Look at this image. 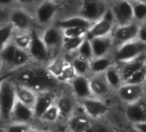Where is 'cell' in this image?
<instances>
[{
    "label": "cell",
    "mask_w": 146,
    "mask_h": 132,
    "mask_svg": "<svg viewBox=\"0 0 146 132\" xmlns=\"http://www.w3.org/2000/svg\"><path fill=\"white\" fill-rule=\"evenodd\" d=\"M143 53H146V43L137 38L114 48L112 54L115 63H120L132 60Z\"/></svg>",
    "instance_id": "1"
},
{
    "label": "cell",
    "mask_w": 146,
    "mask_h": 132,
    "mask_svg": "<svg viewBox=\"0 0 146 132\" xmlns=\"http://www.w3.org/2000/svg\"><path fill=\"white\" fill-rule=\"evenodd\" d=\"M17 102L15 85L6 80L0 86V117L9 120Z\"/></svg>",
    "instance_id": "2"
},
{
    "label": "cell",
    "mask_w": 146,
    "mask_h": 132,
    "mask_svg": "<svg viewBox=\"0 0 146 132\" xmlns=\"http://www.w3.org/2000/svg\"><path fill=\"white\" fill-rule=\"evenodd\" d=\"M108 6L113 15L115 25H126L134 22L132 7L129 0H114L108 3Z\"/></svg>",
    "instance_id": "3"
},
{
    "label": "cell",
    "mask_w": 146,
    "mask_h": 132,
    "mask_svg": "<svg viewBox=\"0 0 146 132\" xmlns=\"http://www.w3.org/2000/svg\"><path fill=\"white\" fill-rule=\"evenodd\" d=\"M115 26V21L113 15L109 8L106 11L102 17L94 23L90 29L87 31L85 38L91 40L93 38L103 37L111 35Z\"/></svg>",
    "instance_id": "4"
},
{
    "label": "cell",
    "mask_w": 146,
    "mask_h": 132,
    "mask_svg": "<svg viewBox=\"0 0 146 132\" xmlns=\"http://www.w3.org/2000/svg\"><path fill=\"white\" fill-rule=\"evenodd\" d=\"M115 92L124 105H130L137 102L145 96L146 83L140 85L124 83Z\"/></svg>",
    "instance_id": "5"
},
{
    "label": "cell",
    "mask_w": 146,
    "mask_h": 132,
    "mask_svg": "<svg viewBox=\"0 0 146 132\" xmlns=\"http://www.w3.org/2000/svg\"><path fill=\"white\" fill-rule=\"evenodd\" d=\"M81 105L85 115L95 120L101 119L110 112V107L106 102L94 97L81 100Z\"/></svg>",
    "instance_id": "6"
},
{
    "label": "cell",
    "mask_w": 146,
    "mask_h": 132,
    "mask_svg": "<svg viewBox=\"0 0 146 132\" xmlns=\"http://www.w3.org/2000/svg\"><path fill=\"white\" fill-rule=\"evenodd\" d=\"M108 6L102 0H86L80 10V17L94 23L100 20Z\"/></svg>",
    "instance_id": "7"
},
{
    "label": "cell",
    "mask_w": 146,
    "mask_h": 132,
    "mask_svg": "<svg viewBox=\"0 0 146 132\" xmlns=\"http://www.w3.org/2000/svg\"><path fill=\"white\" fill-rule=\"evenodd\" d=\"M139 26L140 23L135 21L126 25H121V26L115 25L111 33V36L113 40L114 48L123 43H125L127 42L137 39Z\"/></svg>",
    "instance_id": "8"
},
{
    "label": "cell",
    "mask_w": 146,
    "mask_h": 132,
    "mask_svg": "<svg viewBox=\"0 0 146 132\" xmlns=\"http://www.w3.org/2000/svg\"><path fill=\"white\" fill-rule=\"evenodd\" d=\"M30 36L31 42L28 48L30 58L40 62L47 61L50 58V51L42 41L41 36L35 29L31 30Z\"/></svg>",
    "instance_id": "9"
},
{
    "label": "cell",
    "mask_w": 146,
    "mask_h": 132,
    "mask_svg": "<svg viewBox=\"0 0 146 132\" xmlns=\"http://www.w3.org/2000/svg\"><path fill=\"white\" fill-rule=\"evenodd\" d=\"M124 113L131 125L140 123H146L145 96L135 103L125 105Z\"/></svg>",
    "instance_id": "10"
},
{
    "label": "cell",
    "mask_w": 146,
    "mask_h": 132,
    "mask_svg": "<svg viewBox=\"0 0 146 132\" xmlns=\"http://www.w3.org/2000/svg\"><path fill=\"white\" fill-rule=\"evenodd\" d=\"M118 68L119 69L121 77L123 79V81H125L129 79L133 74L137 72L138 70L142 69L145 67L146 65V53H143L136 58L130 60L128 61L116 63Z\"/></svg>",
    "instance_id": "11"
},
{
    "label": "cell",
    "mask_w": 146,
    "mask_h": 132,
    "mask_svg": "<svg viewBox=\"0 0 146 132\" xmlns=\"http://www.w3.org/2000/svg\"><path fill=\"white\" fill-rule=\"evenodd\" d=\"M58 80L49 74V72L42 76H35L28 84L26 87L31 89L36 94L41 92H47L54 89L58 86Z\"/></svg>",
    "instance_id": "12"
},
{
    "label": "cell",
    "mask_w": 146,
    "mask_h": 132,
    "mask_svg": "<svg viewBox=\"0 0 146 132\" xmlns=\"http://www.w3.org/2000/svg\"><path fill=\"white\" fill-rule=\"evenodd\" d=\"M90 88L92 94V97L102 99L103 98L109 95L112 92L110 86H108L104 74H92L90 78H89Z\"/></svg>",
    "instance_id": "13"
},
{
    "label": "cell",
    "mask_w": 146,
    "mask_h": 132,
    "mask_svg": "<svg viewBox=\"0 0 146 132\" xmlns=\"http://www.w3.org/2000/svg\"><path fill=\"white\" fill-rule=\"evenodd\" d=\"M90 41V44L92 47L94 58L108 55L112 54L114 48L113 40L111 35L103 36V37L93 38Z\"/></svg>",
    "instance_id": "14"
},
{
    "label": "cell",
    "mask_w": 146,
    "mask_h": 132,
    "mask_svg": "<svg viewBox=\"0 0 146 132\" xmlns=\"http://www.w3.org/2000/svg\"><path fill=\"white\" fill-rule=\"evenodd\" d=\"M58 5L57 3H53L51 1H44L42 2L35 11V18L36 21L40 24H47L49 23L54 17Z\"/></svg>",
    "instance_id": "15"
},
{
    "label": "cell",
    "mask_w": 146,
    "mask_h": 132,
    "mask_svg": "<svg viewBox=\"0 0 146 132\" xmlns=\"http://www.w3.org/2000/svg\"><path fill=\"white\" fill-rule=\"evenodd\" d=\"M41 38L48 50L51 51L52 49H56L59 47H62L64 36L62 30L55 26L47 28L44 31Z\"/></svg>",
    "instance_id": "16"
},
{
    "label": "cell",
    "mask_w": 146,
    "mask_h": 132,
    "mask_svg": "<svg viewBox=\"0 0 146 132\" xmlns=\"http://www.w3.org/2000/svg\"><path fill=\"white\" fill-rule=\"evenodd\" d=\"M70 82H71L72 91L78 98L83 100L92 97L90 88L89 78L87 76L77 75Z\"/></svg>",
    "instance_id": "17"
},
{
    "label": "cell",
    "mask_w": 146,
    "mask_h": 132,
    "mask_svg": "<svg viewBox=\"0 0 146 132\" xmlns=\"http://www.w3.org/2000/svg\"><path fill=\"white\" fill-rule=\"evenodd\" d=\"M53 95L50 92L38 93L35 103L32 108L34 117L37 118H41L43 114L47 111V109L53 105Z\"/></svg>",
    "instance_id": "18"
},
{
    "label": "cell",
    "mask_w": 146,
    "mask_h": 132,
    "mask_svg": "<svg viewBox=\"0 0 146 132\" xmlns=\"http://www.w3.org/2000/svg\"><path fill=\"white\" fill-rule=\"evenodd\" d=\"M33 117V109L17 100L12 111L11 119H12L14 123H29V122H30Z\"/></svg>",
    "instance_id": "19"
},
{
    "label": "cell",
    "mask_w": 146,
    "mask_h": 132,
    "mask_svg": "<svg viewBox=\"0 0 146 132\" xmlns=\"http://www.w3.org/2000/svg\"><path fill=\"white\" fill-rule=\"evenodd\" d=\"M92 126L90 118L86 115L71 116L68 121V127L70 132H91Z\"/></svg>",
    "instance_id": "20"
},
{
    "label": "cell",
    "mask_w": 146,
    "mask_h": 132,
    "mask_svg": "<svg viewBox=\"0 0 146 132\" xmlns=\"http://www.w3.org/2000/svg\"><path fill=\"white\" fill-rule=\"evenodd\" d=\"M114 63L115 61L112 54L102 57L93 58L90 61V71L92 74H104Z\"/></svg>",
    "instance_id": "21"
},
{
    "label": "cell",
    "mask_w": 146,
    "mask_h": 132,
    "mask_svg": "<svg viewBox=\"0 0 146 132\" xmlns=\"http://www.w3.org/2000/svg\"><path fill=\"white\" fill-rule=\"evenodd\" d=\"M14 28L21 30L29 29L33 24V18L23 10H16L11 15V22Z\"/></svg>",
    "instance_id": "22"
},
{
    "label": "cell",
    "mask_w": 146,
    "mask_h": 132,
    "mask_svg": "<svg viewBox=\"0 0 146 132\" xmlns=\"http://www.w3.org/2000/svg\"><path fill=\"white\" fill-rule=\"evenodd\" d=\"M92 24H93L92 23L87 21L86 19L79 16V17H72L64 20L58 21L56 23V27L61 30L70 28H82L89 30L92 26Z\"/></svg>",
    "instance_id": "23"
},
{
    "label": "cell",
    "mask_w": 146,
    "mask_h": 132,
    "mask_svg": "<svg viewBox=\"0 0 146 132\" xmlns=\"http://www.w3.org/2000/svg\"><path fill=\"white\" fill-rule=\"evenodd\" d=\"M15 91L17 100L30 108H33L37 97V94L35 92L22 85L15 86Z\"/></svg>",
    "instance_id": "24"
},
{
    "label": "cell",
    "mask_w": 146,
    "mask_h": 132,
    "mask_svg": "<svg viewBox=\"0 0 146 132\" xmlns=\"http://www.w3.org/2000/svg\"><path fill=\"white\" fill-rule=\"evenodd\" d=\"M104 75H105L106 80L112 91L116 92L124 84L119 69L116 63H114L112 67H110L104 73Z\"/></svg>",
    "instance_id": "25"
},
{
    "label": "cell",
    "mask_w": 146,
    "mask_h": 132,
    "mask_svg": "<svg viewBox=\"0 0 146 132\" xmlns=\"http://www.w3.org/2000/svg\"><path fill=\"white\" fill-rule=\"evenodd\" d=\"M59 111L60 117H69L71 116L73 111H74V102L72 98L68 96H62L60 97L55 105Z\"/></svg>",
    "instance_id": "26"
},
{
    "label": "cell",
    "mask_w": 146,
    "mask_h": 132,
    "mask_svg": "<svg viewBox=\"0 0 146 132\" xmlns=\"http://www.w3.org/2000/svg\"><path fill=\"white\" fill-rule=\"evenodd\" d=\"M72 68H74L77 75L79 76H86L90 71V60H87L82 57H76L73 59L72 61L70 62Z\"/></svg>",
    "instance_id": "27"
},
{
    "label": "cell",
    "mask_w": 146,
    "mask_h": 132,
    "mask_svg": "<svg viewBox=\"0 0 146 132\" xmlns=\"http://www.w3.org/2000/svg\"><path fill=\"white\" fill-rule=\"evenodd\" d=\"M67 63L68 61L64 60L62 58H56L49 63L46 69L49 72V74L57 80V78L62 74Z\"/></svg>",
    "instance_id": "28"
},
{
    "label": "cell",
    "mask_w": 146,
    "mask_h": 132,
    "mask_svg": "<svg viewBox=\"0 0 146 132\" xmlns=\"http://www.w3.org/2000/svg\"><path fill=\"white\" fill-rule=\"evenodd\" d=\"M130 2L132 7L134 21L138 23H142L145 22L146 21V3L133 2V1H130Z\"/></svg>",
    "instance_id": "29"
},
{
    "label": "cell",
    "mask_w": 146,
    "mask_h": 132,
    "mask_svg": "<svg viewBox=\"0 0 146 132\" xmlns=\"http://www.w3.org/2000/svg\"><path fill=\"white\" fill-rule=\"evenodd\" d=\"M14 26L11 23H6L0 27V50L3 49L8 43L13 34Z\"/></svg>",
    "instance_id": "30"
},
{
    "label": "cell",
    "mask_w": 146,
    "mask_h": 132,
    "mask_svg": "<svg viewBox=\"0 0 146 132\" xmlns=\"http://www.w3.org/2000/svg\"><path fill=\"white\" fill-rule=\"evenodd\" d=\"M16 50L17 47L14 43H8L3 49L0 50V59L5 64L12 65Z\"/></svg>",
    "instance_id": "31"
},
{
    "label": "cell",
    "mask_w": 146,
    "mask_h": 132,
    "mask_svg": "<svg viewBox=\"0 0 146 132\" xmlns=\"http://www.w3.org/2000/svg\"><path fill=\"white\" fill-rule=\"evenodd\" d=\"M84 37H76V38H69V37H64L62 47L63 48L68 52H76L78 51V48L80 47L81 43L83 42Z\"/></svg>",
    "instance_id": "32"
},
{
    "label": "cell",
    "mask_w": 146,
    "mask_h": 132,
    "mask_svg": "<svg viewBox=\"0 0 146 132\" xmlns=\"http://www.w3.org/2000/svg\"><path fill=\"white\" fill-rule=\"evenodd\" d=\"M78 55L79 57H82L87 60H91L93 58H94V55H93V51H92V47H91V44H90V41L87 38L84 37L83 42L81 43L80 47L78 48Z\"/></svg>",
    "instance_id": "33"
},
{
    "label": "cell",
    "mask_w": 146,
    "mask_h": 132,
    "mask_svg": "<svg viewBox=\"0 0 146 132\" xmlns=\"http://www.w3.org/2000/svg\"><path fill=\"white\" fill-rule=\"evenodd\" d=\"M29 60H30V56L27 50H23V49H20L17 48L13 62H12V66L16 68L22 67V66H24L25 64H27L29 61Z\"/></svg>",
    "instance_id": "34"
},
{
    "label": "cell",
    "mask_w": 146,
    "mask_h": 132,
    "mask_svg": "<svg viewBox=\"0 0 146 132\" xmlns=\"http://www.w3.org/2000/svg\"><path fill=\"white\" fill-rule=\"evenodd\" d=\"M77 76V74L72 68L70 62H68L66 66L64 67L62 74L57 78V80L58 82H67V81H71L73 79Z\"/></svg>",
    "instance_id": "35"
},
{
    "label": "cell",
    "mask_w": 146,
    "mask_h": 132,
    "mask_svg": "<svg viewBox=\"0 0 146 132\" xmlns=\"http://www.w3.org/2000/svg\"><path fill=\"white\" fill-rule=\"evenodd\" d=\"M125 83L126 84H134V85H140L146 83V68H143L142 69L138 70L135 74H133L129 79H127Z\"/></svg>",
    "instance_id": "36"
},
{
    "label": "cell",
    "mask_w": 146,
    "mask_h": 132,
    "mask_svg": "<svg viewBox=\"0 0 146 132\" xmlns=\"http://www.w3.org/2000/svg\"><path fill=\"white\" fill-rule=\"evenodd\" d=\"M30 42H31L30 33L29 34H22V35H18L15 37L14 44L16 45L17 48H18L20 49L28 50Z\"/></svg>",
    "instance_id": "37"
},
{
    "label": "cell",
    "mask_w": 146,
    "mask_h": 132,
    "mask_svg": "<svg viewBox=\"0 0 146 132\" xmlns=\"http://www.w3.org/2000/svg\"><path fill=\"white\" fill-rule=\"evenodd\" d=\"M59 117H60V115H59V111H58L57 106L55 105H52L43 114L41 119H43L44 121H46L47 123H55L58 119Z\"/></svg>",
    "instance_id": "38"
},
{
    "label": "cell",
    "mask_w": 146,
    "mask_h": 132,
    "mask_svg": "<svg viewBox=\"0 0 146 132\" xmlns=\"http://www.w3.org/2000/svg\"><path fill=\"white\" fill-rule=\"evenodd\" d=\"M87 29L82 28H70L63 29V36L69 38H76V37H85L87 34Z\"/></svg>",
    "instance_id": "39"
},
{
    "label": "cell",
    "mask_w": 146,
    "mask_h": 132,
    "mask_svg": "<svg viewBox=\"0 0 146 132\" xmlns=\"http://www.w3.org/2000/svg\"><path fill=\"white\" fill-rule=\"evenodd\" d=\"M35 78V74L32 70H25L22 73H20L17 76L18 82L20 83L19 85L27 86L28 84Z\"/></svg>",
    "instance_id": "40"
},
{
    "label": "cell",
    "mask_w": 146,
    "mask_h": 132,
    "mask_svg": "<svg viewBox=\"0 0 146 132\" xmlns=\"http://www.w3.org/2000/svg\"><path fill=\"white\" fill-rule=\"evenodd\" d=\"M30 126L29 123H13L8 125L5 132H28Z\"/></svg>",
    "instance_id": "41"
},
{
    "label": "cell",
    "mask_w": 146,
    "mask_h": 132,
    "mask_svg": "<svg viewBox=\"0 0 146 132\" xmlns=\"http://www.w3.org/2000/svg\"><path fill=\"white\" fill-rule=\"evenodd\" d=\"M91 132H116V131L113 128H111L110 126H108L105 123H98L92 126Z\"/></svg>",
    "instance_id": "42"
},
{
    "label": "cell",
    "mask_w": 146,
    "mask_h": 132,
    "mask_svg": "<svg viewBox=\"0 0 146 132\" xmlns=\"http://www.w3.org/2000/svg\"><path fill=\"white\" fill-rule=\"evenodd\" d=\"M137 39L146 43V21L140 23L138 34H137Z\"/></svg>",
    "instance_id": "43"
},
{
    "label": "cell",
    "mask_w": 146,
    "mask_h": 132,
    "mask_svg": "<svg viewBox=\"0 0 146 132\" xmlns=\"http://www.w3.org/2000/svg\"><path fill=\"white\" fill-rule=\"evenodd\" d=\"M135 132H146V123H140L131 125Z\"/></svg>",
    "instance_id": "44"
},
{
    "label": "cell",
    "mask_w": 146,
    "mask_h": 132,
    "mask_svg": "<svg viewBox=\"0 0 146 132\" xmlns=\"http://www.w3.org/2000/svg\"><path fill=\"white\" fill-rule=\"evenodd\" d=\"M15 73V71H12V72H10L6 74H3V75H0V86H1V85L3 84V82L6 80H8V78L10 76H11L13 74Z\"/></svg>",
    "instance_id": "45"
},
{
    "label": "cell",
    "mask_w": 146,
    "mask_h": 132,
    "mask_svg": "<svg viewBox=\"0 0 146 132\" xmlns=\"http://www.w3.org/2000/svg\"><path fill=\"white\" fill-rule=\"evenodd\" d=\"M17 1L21 4V5H30L32 4L33 2H35V0H17Z\"/></svg>",
    "instance_id": "46"
},
{
    "label": "cell",
    "mask_w": 146,
    "mask_h": 132,
    "mask_svg": "<svg viewBox=\"0 0 146 132\" xmlns=\"http://www.w3.org/2000/svg\"><path fill=\"white\" fill-rule=\"evenodd\" d=\"M15 0H0V5H10Z\"/></svg>",
    "instance_id": "47"
},
{
    "label": "cell",
    "mask_w": 146,
    "mask_h": 132,
    "mask_svg": "<svg viewBox=\"0 0 146 132\" xmlns=\"http://www.w3.org/2000/svg\"><path fill=\"white\" fill-rule=\"evenodd\" d=\"M28 132H40V130L36 129H34V128H29V129L28 130Z\"/></svg>",
    "instance_id": "48"
},
{
    "label": "cell",
    "mask_w": 146,
    "mask_h": 132,
    "mask_svg": "<svg viewBox=\"0 0 146 132\" xmlns=\"http://www.w3.org/2000/svg\"><path fill=\"white\" fill-rule=\"evenodd\" d=\"M129 1H133V2H140V3H146V0H129Z\"/></svg>",
    "instance_id": "49"
},
{
    "label": "cell",
    "mask_w": 146,
    "mask_h": 132,
    "mask_svg": "<svg viewBox=\"0 0 146 132\" xmlns=\"http://www.w3.org/2000/svg\"><path fill=\"white\" fill-rule=\"evenodd\" d=\"M102 1H104V2H105V3H107V5H108V3L113 2V1H114V0H102Z\"/></svg>",
    "instance_id": "50"
},
{
    "label": "cell",
    "mask_w": 146,
    "mask_h": 132,
    "mask_svg": "<svg viewBox=\"0 0 146 132\" xmlns=\"http://www.w3.org/2000/svg\"><path fill=\"white\" fill-rule=\"evenodd\" d=\"M48 1H51V2H53V3H58V2L62 1V0H48Z\"/></svg>",
    "instance_id": "51"
},
{
    "label": "cell",
    "mask_w": 146,
    "mask_h": 132,
    "mask_svg": "<svg viewBox=\"0 0 146 132\" xmlns=\"http://www.w3.org/2000/svg\"><path fill=\"white\" fill-rule=\"evenodd\" d=\"M0 132H5V129L4 128H2L1 126H0Z\"/></svg>",
    "instance_id": "52"
},
{
    "label": "cell",
    "mask_w": 146,
    "mask_h": 132,
    "mask_svg": "<svg viewBox=\"0 0 146 132\" xmlns=\"http://www.w3.org/2000/svg\"><path fill=\"white\" fill-rule=\"evenodd\" d=\"M1 71H2V64L0 63V73H1Z\"/></svg>",
    "instance_id": "53"
},
{
    "label": "cell",
    "mask_w": 146,
    "mask_h": 132,
    "mask_svg": "<svg viewBox=\"0 0 146 132\" xmlns=\"http://www.w3.org/2000/svg\"><path fill=\"white\" fill-rule=\"evenodd\" d=\"M145 99H146V93H145Z\"/></svg>",
    "instance_id": "54"
}]
</instances>
